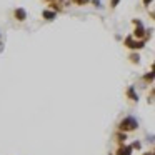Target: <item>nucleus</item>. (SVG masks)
<instances>
[{
	"label": "nucleus",
	"instance_id": "nucleus-9",
	"mask_svg": "<svg viewBox=\"0 0 155 155\" xmlns=\"http://www.w3.org/2000/svg\"><path fill=\"white\" fill-rule=\"evenodd\" d=\"M115 142H117L118 145H125V142H127V134H124V132H117V135H115Z\"/></svg>",
	"mask_w": 155,
	"mask_h": 155
},
{
	"label": "nucleus",
	"instance_id": "nucleus-17",
	"mask_svg": "<svg viewBox=\"0 0 155 155\" xmlns=\"http://www.w3.org/2000/svg\"><path fill=\"white\" fill-rule=\"evenodd\" d=\"M150 98H155V88H152V92H150Z\"/></svg>",
	"mask_w": 155,
	"mask_h": 155
},
{
	"label": "nucleus",
	"instance_id": "nucleus-22",
	"mask_svg": "<svg viewBox=\"0 0 155 155\" xmlns=\"http://www.w3.org/2000/svg\"><path fill=\"white\" fill-rule=\"evenodd\" d=\"M0 37H2V35H0Z\"/></svg>",
	"mask_w": 155,
	"mask_h": 155
},
{
	"label": "nucleus",
	"instance_id": "nucleus-21",
	"mask_svg": "<svg viewBox=\"0 0 155 155\" xmlns=\"http://www.w3.org/2000/svg\"><path fill=\"white\" fill-rule=\"evenodd\" d=\"M143 155H153V152H145Z\"/></svg>",
	"mask_w": 155,
	"mask_h": 155
},
{
	"label": "nucleus",
	"instance_id": "nucleus-20",
	"mask_svg": "<svg viewBox=\"0 0 155 155\" xmlns=\"http://www.w3.org/2000/svg\"><path fill=\"white\" fill-rule=\"evenodd\" d=\"M152 72H155V60H153V64H152Z\"/></svg>",
	"mask_w": 155,
	"mask_h": 155
},
{
	"label": "nucleus",
	"instance_id": "nucleus-2",
	"mask_svg": "<svg viewBox=\"0 0 155 155\" xmlns=\"http://www.w3.org/2000/svg\"><path fill=\"white\" fill-rule=\"evenodd\" d=\"M145 44H147V40H135L132 35L125 37V40H124V45L127 48H130V50H140V48L145 47Z\"/></svg>",
	"mask_w": 155,
	"mask_h": 155
},
{
	"label": "nucleus",
	"instance_id": "nucleus-15",
	"mask_svg": "<svg viewBox=\"0 0 155 155\" xmlns=\"http://www.w3.org/2000/svg\"><path fill=\"white\" fill-rule=\"evenodd\" d=\"M118 4H120V0H112V2H110V7H112V8H115Z\"/></svg>",
	"mask_w": 155,
	"mask_h": 155
},
{
	"label": "nucleus",
	"instance_id": "nucleus-12",
	"mask_svg": "<svg viewBox=\"0 0 155 155\" xmlns=\"http://www.w3.org/2000/svg\"><path fill=\"white\" fill-rule=\"evenodd\" d=\"M128 58H130V62H132V64H138V62H140V55H138V54H135V52H132V54H130V57H128Z\"/></svg>",
	"mask_w": 155,
	"mask_h": 155
},
{
	"label": "nucleus",
	"instance_id": "nucleus-16",
	"mask_svg": "<svg viewBox=\"0 0 155 155\" xmlns=\"http://www.w3.org/2000/svg\"><path fill=\"white\" fill-rule=\"evenodd\" d=\"M142 2H143V5H145V7H148V5H150L152 2H153V0H142Z\"/></svg>",
	"mask_w": 155,
	"mask_h": 155
},
{
	"label": "nucleus",
	"instance_id": "nucleus-7",
	"mask_svg": "<svg viewBox=\"0 0 155 155\" xmlns=\"http://www.w3.org/2000/svg\"><path fill=\"white\" fill-rule=\"evenodd\" d=\"M127 98L128 100H132V102H138V95H137V92H135V87L134 85H130V87L127 88Z\"/></svg>",
	"mask_w": 155,
	"mask_h": 155
},
{
	"label": "nucleus",
	"instance_id": "nucleus-6",
	"mask_svg": "<svg viewBox=\"0 0 155 155\" xmlns=\"http://www.w3.org/2000/svg\"><path fill=\"white\" fill-rule=\"evenodd\" d=\"M132 152H134V148H132L130 145H118L115 155H132Z\"/></svg>",
	"mask_w": 155,
	"mask_h": 155
},
{
	"label": "nucleus",
	"instance_id": "nucleus-3",
	"mask_svg": "<svg viewBox=\"0 0 155 155\" xmlns=\"http://www.w3.org/2000/svg\"><path fill=\"white\" fill-rule=\"evenodd\" d=\"M14 18L17 22H25L27 20V10H25L24 7H17L14 10Z\"/></svg>",
	"mask_w": 155,
	"mask_h": 155
},
{
	"label": "nucleus",
	"instance_id": "nucleus-18",
	"mask_svg": "<svg viewBox=\"0 0 155 155\" xmlns=\"http://www.w3.org/2000/svg\"><path fill=\"white\" fill-rule=\"evenodd\" d=\"M150 17L153 18V20H155V10H152V12H150Z\"/></svg>",
	"mask_w": 155,
	"mask_h": 155
},
{
	"label": "nucleus",
	"instance_id": "nucleus-19",
	"mask_svg": "<svg viewBox=\"0 0 155 155\" xmlns=\"http://www.w3.org/2000/svg\"><path fill=\"white\" fill-rule=\"evenodd\" d=\"M45 2H48V4H52V2H62V0H45Z\"/></svg>",
	"mask_w": 155,
	"mask_h": 155
},
{
	"label": "nucleus",
	"instance_id": "nucleus-4",
	"mask_svg": "<svg viewBox=\"0 0 155 155\" xmlns=\"http://www.w3.org/2000/svg\"><path fill=\"white\" fill-rule=\"evenodd\" d=\"M132 37L138 38V40H147V38H145V27H143V24L135 25V30H134V34H132Z\"/></svg>",
	"mask_w": 155,
	"mask_h": 155
},
{
	"label": "nucleus",
	"instance_id": "nucleus-11",
	"mask_svg": "<svg viewBox=\"0 0 155 155\" xmlns=\"http://www.w3.org/2000/svg\"><path fill=\"white\" fill-rule=\"evenodd\" d=\"M143 80H145V82H153V80H155V72L150 70L148 74H145V75H143Z\"/></svg>",
	"mask_w": 155,
	"mask_h": 155
},
{
	"label": "nucleus",
	"instance_id": "nucleus-10",
	"mask_svg": "<svg viewBox=\"0 0 155 155\" xmlns=\"http://www.w3.org/2000/svg\"><path fill=\"white\" fill-rule=\"evenodd\" d=\"M74 5H78V7H84V5H88L90 4V0H70Z\"/></svg>",
	"mask_w": 155,
	"mask_h": 155
},
{
	"label": "nucleus",
	"instance_id": "nucleus-5",
	"mask_svg": "<svg viewBox=\"0 0 155 155\" xmlns=\"http://www.w3.org/2000/svg\"><path fill=\"white\" fill-rule=\"evenodd\" d=\"M42 18L47 22H54L55 18H57V14H55L54 10H48V8H45L44 12H42Z\"/></svg>",
	"mask_w": 155,
	"mask_h": 155
},
{
	"label": "nucleus",
	"instance_id": "nucleus-13",
	"mask_svg": "<svg viewBox=\"0 0 155 155\" xmlns=\"http://www.w3.org/2000/svg\"><path fill=\"white\" fill-rule=\"evenodd\" d=\"M130 147L134 148V150H140V148H142V143H140V142H138V140H135L134 143L130 145Z\"/></svg>",
	"mask_w": 155,
	"mask_h": 155
},
{
	"label": "nucleus",
	"instance_id": "nucleus-14",
	"mask_svg": "<svg viewBox=\"0 0 155 155\" xmlns=\"http://www.w3.org/2000/svg\"><path fill=\"white\" fill-rule=\"evenodd\" d=\"M90 4L94 5V7H102V2H100V0H90Z\"/></svg>",
	"mask_w": 155,
	"mask_h": 155
},
{
	"label": "nucleus",
	"instance_id": "nucleus-1",
	"mask_svg": "<svg viewBox=\"0 0 155 155\" xmlns=\"http://www.w3.org/2000/svg\"><path fill=\"white\" fill-rule=\"evenodd\" d=\"M138 128V122L137 118L134 117H125L120 120V124H118V132H124V134H127V132H134Z\"/></svg>",
	"mask_w": 155,
	"mask_h": 155
},
{
	"label": "nucleus",
	"instance_id": "nucleus-8",
	"mask_svg": "<svg viewBox=\"0 0 155 155\" xmlns=\"http://www.w3.org/2000/svg\"><path fill=\"white\" fill-rule=\"evenodd\" d=\"M48 10H54L55 14L62 12L64 10V0L62 2H52V4H48Z\"/></svg>",
	"mask_w": 155,
	"mask_h": 155
}]
</instances>
